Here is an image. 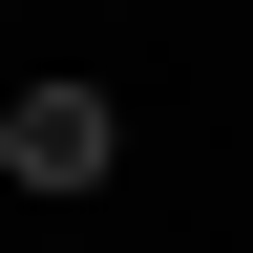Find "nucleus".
Segmentation results:
<instances>
[{
    "mask_svg": "<svg viewBox=\"0 0 253 253\" xmlns=\"http://www.w3.org/2000/svg\"><path fill=\"white\" fill-rule=\"evenodd\" d=\"M106 148H126L106 84H21V106H0V169H21V190H106Z\"/></svg>",
    "mask_w": 253,
    "mask_h": 253,
    "instance_id": "obj_1",
    "label": "nucleus"
}]
</instances>
